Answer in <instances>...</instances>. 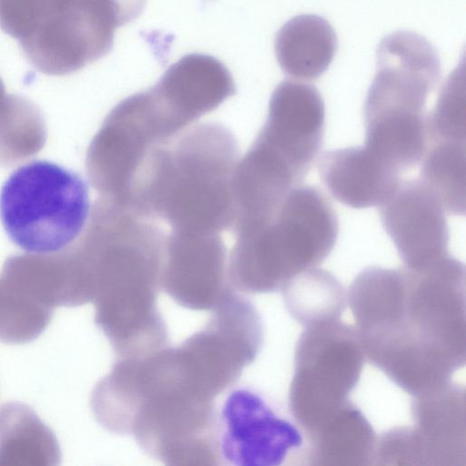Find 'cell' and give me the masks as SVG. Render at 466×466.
Masks as SVG:
<instances>
[{"label": "cell", "instance_id": "1", "mask_svg": "<svg viewBox=\"0 0 466 466\" xmlns=\"http://www.w3.org/2000/svg\"><path fill=\"white\" fill-rule=\"evenodd\" d=\"M465 291V266L449 254L363 269L347 296L365 359L411 396L451 381L466 361Z\"/></svg>", "mask_w": 466, "mask_h": 466}, {"label": "cell", "instance_id": "2", "mask_svg": "<svg viewBox=\"0 0 466 466\" xmlns=\"http://www.w3.org/2000/svg\"><path fill=\"white\" fill-rule=\"evenodd\" d=\"M238 160L239 149L228 128L214 122L189 127L149 154L127 208L162 219L174 231L220 234L233 222Z\"/></svg>", "mask_w": 466, "mask_h": 466}, {"label": "cell", "instance_id": "3", "mask_svg": "<svg viewBox=\"0 0 466 466\" xmlns=\"http://www.w3.org/2000/svg\"><path fill=\"white\" fill-rule=\"evenodd\" d=\"M339 233L336 212L316 187L298 186L264 222L234 234L228 279L241 291L281 290L331 252Z\"/></svg>", "mask_w": 466, "mask_h": 466}, {"label": "cell", "instance_id": "4", "mask_svg": "<svg viewBox=\"0 0 466 466\" xmlns=\"http://www.w3.org/2000/svg\"><path fill=\"white\" fill-rule=\"evenodd\" d=\"M199 117L161 78L126 97L107 114L88 146L86 169L93 187L101 198L125 207L149 154Z\"/></svg>", "mask_w": 466, "mask_h": 466}, {"label": "cell", "instance_id": "5", "mask_svg": "<svg viewBox=\"0 0 466 466\" xmlns=\"http://www.w3.org/2000/svg\"><path fill=\"white\" fill-rule=\"evenodd\" d=\"M90 209L83 177L46 160L19 167L0 190L5 231L27 253L51 254L66 248L84 230Z\"/></svg>", "mask_w": 466, "mask_h": 466}, {"label": "cell", "instance_id": "6", "mask_svg": "<svg viewBox=\"0 0 466 466\" xmlns=\"http://www.w3.org/2000/svg\"><path fill=\"white\" fill-rule=\"evenodd\" d=\"M364 360L355 327L340 319L304 328L295 349L289 407L306 436L349 401Z\"/></svg>", "mask_w": 466, "mask_h": 466}, {"label": "cell", "instance_id": "7", "mask_svg": "<svg viewBox=\"0 0 466 466\" xmlns=\"http://www.w3.org/2000/svg\"><path fill=\"white\" fill-rule=\"evenodd\" d=\"M465 389L450 381L412 396L413 426L384 432L380 455L387 465L465 466Z\"/></svg>", "mask_w": 466, "mask_h": 466}, {"label": "cell", "instance_id": "8", "mask_svg": "<svg viewBox=\"0 0 466 466\" xmlns=\"http://www.w3.org/2000/svg\"><path fill=\"white\" fill-rule=\"evenodd\" d=\"M217 460L232 466H278L302 446L303 436L257 390L237 386L215 408Z\"/></svg>", "mask_w": 466, "mask_h": 466}, {"label": "cell", "instance_id": "9", "mask_svg": "<svg viewBox=\"0 0 466 466\" xmlns=\"http://www.w3.org/2000/svg\"><path fill=\"white\" fill-rule=\"evenodd\" d=\"M376 60L364 112L426 114L428 96L441 76L433 46L417 33L397 31L380 41Z\"/></svg>", "mask_w": 466, "mask_h": 466}, {"label": "cell", "instance_id": "10", "mask_svg": "<svg viewBox=\"0 0 466 466\" xmlns=\"http://www.w3.org/2000/svg\"><path fill=\"white\" fill-rule=\"evenodd\" d=\"M228 258L220 234L172 230L165 240L161 286L185 307L215 308L229 290Z\"/></svg>", "mask_w": 466, "mask_h": 466}, {"label": "cell", "instance_id": "11", "mask_svg": "<svg viewBox=\"0 0 466 466\" xmlns=\"http://www.w3.org/2000/svg\"><path fill=\"white\" fill-rule=\"evenodd\" d=\"M380 218L405 267L420 268L448 254L445 210L420 178L400 180L380 205Z\"/></svg>", "mask_w": 466, "mask_h": 466}, {"label": "cell", "instance_id": "12", "mask_svg": "<svg viewBox=\"0 0 466 466\" xmlns=\"http://www.w3.org/2000/svg\"><path fill=\"white\" fill-rule=\"evenodd\" d=\"M324 130L325 106L318 89L286 80L272 93L259 132L309 170L319 155Z\"/></svg>", "mask_w": 466, "mask_h": 466}, {"label": "cell", "instance_id": "13", "mask_svg": "<svg viewBox=\"0 0 466 466\" xmlns=\"http://www.w3.org/2000/svg\"><path fill=\"white\" fill-rule=\"evenodd\" d=\"M318 171L329 193L354 208L380 206L400 181V173L367 147L324 152Z\"/></svg>", "mask_w": 466, "mask_h": 466}, {"label": "cell", "instance_id": "14", "mask_svg": "<svg viewBox=\"0 0 466 466\" xmlns=\"http://www.w3.org/2000/svg\"><path fill=\"white\" fill-rule=\"evenodd\" d=\"M307 438L309 465L374 464L375 432L363 413L350 401Z\"/></svg>", "mask_w": 466, "mask_h": 466}, {"label": "cell", "instance_id": "15", "mask_svg": "<svg viewBox=\"0 0 466 466\" xmlns=\"http://www.w3.org/2000/svg\"><path fill=\"white\" fill-rule=\"evenodd\" d=\"M337 50V36L324 18L297 15L278 32L275 53L282 70L289 76L313 80L329 66Z\"/></svg>", "mask_w": 466, "mask_h": 466}, {"label": "cell", "instance_id": "16", "mask_svg": "<svg viewBox=\"0 0 466 466\" xmlns=\"http://www.w3.org/2000/svg\"><path fill=\"white\" fill-rule=\"evenodd\" d=\"M281 291L289 313L303 328L339 319L348 303L339 279L317 267L295 276Z\"/></svg>", "mask_w": 466, "mask_h": 466}, {"label": "cell", "instance_id": "17", "mask_svg": "<svg viewBox=\"0 0 466 466\" xmlns=\"http://www.w3.org/2000/svg\"><path fill=\"white\" fill-rule=\"evenodd\" d=\"M466 142L441 140L427 144L420 159V179L448 214L466 209Z\"/></svg>", "mask_w": 466, "mask_h": 466}, {"label": "cell", "instance_id": "18", "mask_svg": "<svg viewBox=\"0 0 466 466\" xmlns=\"http://www.w3.org/2000/svg\"><path fill=\"white\" fill-rule=\"evenodd\" d=\"M47 130L39 108L31 101L7 96L0 107V167H14L45 147Z\"/></svg>", "mask_w": 466, "mask_h": 466}, {"label": "cell", "instance_id": "19", "mask_svg": "<svg viewBox=\"0 0 466 466\" xmlns=\"http://www.w3.org/2000/svg\"><path fill=\"white\" fill-rule=\"evenodd\" d=\"M465 91L462 60L447 78L434 108L427 115V144L441 140L466 142Z\"/></svg>", "mask_w": 466, "mask_h": 466}, {"label": "cell", "instance_id": "20", "mask_svg": "<svg viewBox=\"0 0 466 466\" xmlns=\"http://www.w3.org/2000/svg\"><path fill=\"white\" fill-rule=\"evenodd\" d=\"M6 95L5 93V88H4V86L3 84L1 83L0 81V107L2 106V105L4 104L5 98H6Z\"/></svg>", "mask_w": 466, "mask_h": 466}, {"label": "cell", "instance_id": "21", "mask_svg": "<svg viewBox=\"0 0 466 466\" xmlns=\"http://www.w3.org/2000/svg\"><path fill=\"white\" fill-rule=\"evenodd\" d=\"M64 260V259H63ZM65 264V263H64ZM66 282H67V279H66ZM67 307H68V294H67Z\"/></svg>", "mask_w": 466, "mask_h": 466}]
</instances>
